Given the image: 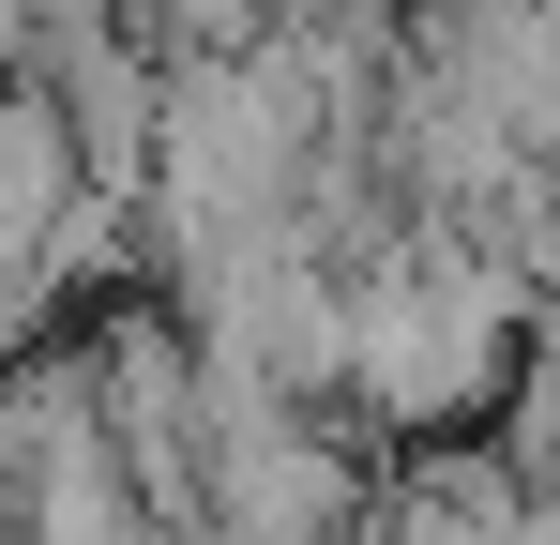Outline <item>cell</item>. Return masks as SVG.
<instances>
[{
	"mask_svg": "<svg viewBox=\"0 0 560 545\" xmlns=\"http://www.w3.org/2000/svg\"><path fill=\"white\" fill-rule=\"evenodd\" d=\"M92 197L106 182H92V152H77V121H61V91L15 77V121H0V272H15L31 318H46V272H61V243H77Z\"/></svg>",
	"mask_w": 560,
	"mask_h": 545,
	"instance_id": "cell-1",
	"label": "cell"
},
{
	"mask_svg": "<svg viewBox=\"0 0 560 545\" xmlns=\"http://www.w3.org/2000/svg\"><path fill=\"white\" fill-rule=\"evenodd\" d=\"M137 15H152V46L183 61V46H258L288 0H137Z\"/></svg>",
	"mask_w": 560,
	"mask_h": 545,
	"instance_id": "cell-2",
	"label": "cell"
}]
</instances>
